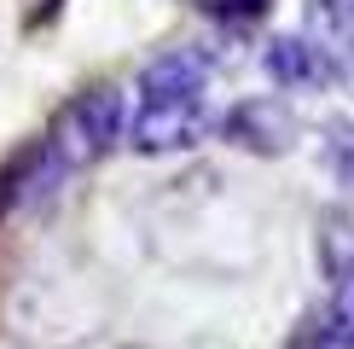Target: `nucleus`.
<instances>
[{
	"label": "nucleus",
	"mask_w": 354,
	"mask_h": 349,
	"mask_svg": "<svg viewBox=\"0 0 354 349\" xmlns=\"http://www.w3.org/2000/svg\"><path fill=\"white\" fill-rule=\"evenodd\" d=\"M319 256H326L331 280H348L354 274V222L348 215H326V227H319Z\"/></svg>",
	"instance_id": "0eeeda50"
},
{
	"label": "nucleus",
	"mask_w": 354,
	"mask_h": 349,
	"mask_svg": "<svg viewBox=\"0 0 354 349\" xmlns=\"http://www.w3.org/2000/svg\"><path fill=\"white\" fill-rule=\"evenodd\" d=\"M198 6L215 12V18H227V24H250V18L268 12V0H198Z\"/></svg>",
	"instance_id": "9d476101"
},
{
	"label": "nucleus",
	"mask_w": 354,
	"mask_h": 349,
	"mask_svg": "<svg viewBox=\"0 0 354 349\" xmlns=\"http://www.w3.org/2000/svg\"><path fill=\"white\" fill-rule=\"evenodd\" d=\"M58 152L70 157V163H99L105 152H116V145H128V105H122V87H87V93H76L64 105V116H58L53 128Z\"/></svg>",
	"instance_id": "f257e3e1"
},
{
	"label": "nucleus",
	"mask_w": 354,
	"mask_h": 349,
	"mask_svg": "<svg viewBox=\"0 0 354 349\" xmlns=\"http://www.w3.org/2000/svg\"><path fill=\"white\" fill-rule=\"evenodd\" d=\"M221 134H227L239 152H256V157H285L290 145H297V111L285 105V99H244V105L227 111V123H221Z\"/></svg>",
	"instance_id": "7ed1b4c3"
},
{
	"label": "nucleus",
	"mask_w": 354,
	"mask_h": 349,
	"mask_svg": "<svg viewBox=\"0 0 354 349\" xmlns=\"http://www.w3.org/2000/svg\"><path fill=\"white\" fill-rule=\"evenodd\" d=\"M302 349H354V274L337 280L331 309L314 320V332H302Z\"/></svg>",
	"instance_id": "423d86ee"
},
{
	"label": "nucleus",
	"mask_w": 354,
	"mask_h": 349,
	"mask_svg": "<svg viewBox=\"0 0 354 349\" xmlns=\"http://www.w3.org/2000/svg\"><path fill=\"white\" fill-rule=\"evenodd\" d=\"M326 163H331V174L354 193V123H331L326 128Z\"/></svg>",
	"instance_id": "1a4fd4ad"
},
{
	"label": "nucleus",
	"mask_w": 354,
	"mask_h": 349,
	"mask_svg": "<svg viewBox=\"0 0 354 349\" xmlns=\"http://www.w3.org/2000/svg\"><path fill=\"white\" fill-rule=\"evenodd\" d=\"M12 204H18V181H12V163H6L0 169V215H6Z\"/></svg>",
	"instance_id": "9b49d317"
},
{
	"label": "nucleus",
	"mask_w": 354,
	"mask_h": 349,
	"mask_svg": "<svg viewBox=\"0 0 354 349\" xmlns=\"http://www.w3.org/2000/svg\"><path fill=\"white\" fill-rule=\"evenodd\" d=\"M209 82V58L198 47H169L140 70V99H192Z\"/></svg>",
	"instance_id": "39448f33"
},
{
	"label": "nucleus",
	"mask_w": 354,
	"mask_h": 349,
	"mask_svg": "<svg viewBox=\"0 0 354 349\" xmlns=\"http://www.w3.org/2000/svg\"><path fill=\"white\" fill-rule=\"evenodd\" d=\"M261 70H268L285 93H297V87H326L337 76V58H331V47H319L314 35H273L268 53H261Z\"/></svg>",
	"instance_id": "20e7f679"
},
{
	"label": "nucleus",
	"mask_w": 354,
	"mask_h": 349,
	"mask_svg": "<svg viewBox=\"0 0 354 349\" xmlns=\"http://www.w3.org/2000/svg\"><path fill=\"white\" fill-rule=\"evenodd\" d=\"M209 134V111H203V93L192 99H140V111L128 116V145L140 157H169L186 152Z\"/></svg>",
	"instance_id": "f03ea898"
},
{
	"label": "nucleus",
	"mask_w": 354,
	"mask_h": 349,
	"mask_svg": "<svg viewBox=\"0 0 354 349\" xmlns=\"http://www.w3.org/2000/svg\"><path fill=\"white\" fill-rule=\"evenodd\" d=\"M308 24L319 41H354V0H308Z\"/></svg>",
	"instance_id": "6e6552de"
}]
</instances>
